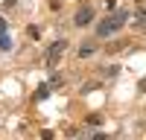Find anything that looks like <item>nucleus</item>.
<instances>
[{"instance_id":"f257e3e1","label":"nucleus","mask_w":146,"mask_h":140,"mask_svg":"<svg viewBox=\"0 0 146 140\" xmlns=\"http://www.w3.org/2000/svg\"><path fill=\"white\" fill-rule=\"evenodd\" d=\"M126 20H129V12H114V15H108L100 26H96V35H100V38H108V35H114Z\"/></svg>"},{"instance_id":"f03ea898","label":"nucleus","mask_w":146,"mask_h":140,"mask_svg":"<svg viewBox=\"0 0 146 140\" xmlns=\"http://www.w3.org/2000/svg\"><path fill=\"white\" fill-rule=\"evenodd\" d=\"M64 47H67V41H62V38H58L56 44H50V50H47V67H56L58 55L64 53Z\"/></svg>"},{"instance_id":"7ed1b4c3","label":"nucleus","mask_w":146,"mask_h":140,"mask_svg":"<svg viewBox=\"0 0 146 140\" xmlns=\"http://www.w3.org/2000/svg\"><path fill=\"white\" fill-rule=\"evenodd\" d=\"M91 20H94V9L91 6H82L76 15H73V23H76V26H88Z\"/></svg>"},{"instance_id":"20e7f679","label":"nucleus","mask_w":146,"mask_h":140,"mask_svg":"<svg viewBox=\"0 0 146 140\" xmlns=\"http://www.w3.org/2000/svg\"><path fill=\"white\" fill-rule=\"evenodd\" d=\"M94 50H96V47H94V44H88V41H85V44L79 47V58H88V55H94Z\"/></svg>"},{"instance_id":"39448f33","label":"nucleus","mask_w":146,"mask_h":140,"mask_svg":"<svg viewBox=\"0 0 146 140\" xmlns=\"http://www.w3.org/2000/svg\"><path fill=\"white\" fill-rule=\"evenodd\" d=\"M47 96H50V85H41L38 90H35V99H38V102H41V99H47Z\"/></svg>"},{"instance_id":"423d86ee","label":"nucleus","mask_w":146,"mask_h":140,"mask_svg":"<svg viewBox=\"0 0 146 140\" xmlns=\"http://www.w3.org/2000/svg\"><path fill=\"white\" fill-rule=\"evenodd\" d=\"M0 50H12V41H9L6 32H0Z\"/></svg>"},{"instance_id":"0eeeda50","label":"nucleus","mask_w":146,"mask_h":140,"mask_svg":"<svg viewBox=\"0 0 146 140\" xmlns=\"http://www.w3.org/2000/svg\"><path fill=\"white\" fill-rule=\"evenodd\" d=\"M117 70H120L117 64H111V67H102V76H108V79H114V76H117Z\"/></svg>"},{"instance_id":"6e6552de","label":"nucleus","mask_w":146,"mask_h":140,"mask_svg":"<svg viewBox=\"0 0 146 140\" xmlns=\"http://www.w3.org/2000/svg\"><path fill=\"white\" fill-rule=\"evenodd\" d=\"M123 47H126L123 41H111V44H108V47H105V50H108V53H117V50H123Z\"/></svg>"},{"instance_id":"1a4fd4ad","label":"nucleus","mask_w":146,"mask_h":140,"mask_svg":"<svg viewBox=\"0 0 146 140\" xmlns=\"http://www.w3.org/2000/svg\"><path fill=\"white\" fill-rule=\"evenodd\" d=\"M0 32H6V20L3 18H0Z\"/></svg>"},{"instance_id":"9d476101","label":"nucleus","mask_w":146,"mask_h":140,"mask_svg":"<svg viewBox=\"0 0 146 140\" xmlns=\"http://www.w3.org/2000/svg\"><path fill=\"white\" fill-rule=\"evenodd\" d=\"M140 90H143V93H146V79H143V82H140Z\"/></svg>"}]
</instances>
